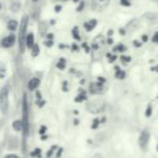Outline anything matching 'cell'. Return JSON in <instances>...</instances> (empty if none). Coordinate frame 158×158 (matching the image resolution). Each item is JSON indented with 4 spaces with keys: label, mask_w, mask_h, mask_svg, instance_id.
<instances>
[{
    "label": "cell",
    "mask_w": 158,
    "mask_h": 158,
    "mask_svg": "<svg viewBox=\"0 0 158 158\" xmlns=\"http://www.w3.org/2000/svg\"><path fill=\"white\" fill-rule=\"evenodd\" d=\"M27 25H28V15H23L22 21L20 25V34H19V47H20V52H25V46H26V31Z\"/></svg>",
    "instance_id": "obj_1"
},
{
    "label": "cell",
    "mask_w": 158,
    "mask_h": 158,
    "mask_svg": "<svg viewBox=\"0 0 158 158\" xmlns=\"http://www.w3.org/2000/svg\"><path fill=\"white\" fill-rule=\"evenodd\" d=\"M23 139L24 142L26 141V138L28 135L29 123H28V105H27V97L26 94L23 95Z\"/></svg>",
    "instance_id": "obj_2"
},
{
    "label": "cell",
    "mask_w": 158,
    "mask_h": 158,
    "mask_svg": "<svg viewBox=\"0 0 158 158\" xmlns=\"http://www.w3.org/2000/svg\"><path fill=\"white\" fill-rule=\"evenodd\" d=\"M106 107L105 102L102 100H92L87 103V110L91 114H99L102 113Z\"/></svg>",
    "instance_id": "obj_3"
},
{
    "label": "cell",
    "mask_w": 158,
    "mask_h": 158,
    "mask_svg": "<svg viewBox=\"0 0 158 158\" xmlns=\"http://www.w3.org/2000/svg\"><path fill=\"white\" fill-rule=\"evenodd\" d=\"M0 110L3 114L9 110V88L7 86L3 87L0 91Z\"/></svg>",
    "instance_id": "obj_4"
},
{
    "label": "cell",
    "mask_w": 158,
    "mask_h": 158,
    "mask_svg": "<svg viewBox=\"0 0 158 158\" xmlns=\"http://www.w3.org/2000/svg\"><path fill=\"white\" fill-rule=\"evenodd\" d=\"M149 140V132L147 130H143L140 134V138H139V145L142 149H146L147 144H148Z\"/></svg>",
    "instance_id": "obj_5"
},
{
    "label": "cell",
    "mask_w": 158,
    "mask_h": 158,
    "mask_svg": "<svg viewBox=\"0 0 158 158\" xmlns=\"http://www.w3.org/2000/svg\"><path fill=\"white\" fill-rule=\"evenodd\" d=\"M90 91L91 93H94V94H102L105 91L104 84H102V82H92L90 85Z\"/></svg>",
    "instance_id": "obj_6"
},
{
    "label": "cell",
    "mask_w": 158,
    "mask_h": 158,
    "mask_svg": "<svg viewBox=\"0 0 158 158\" xmlns=\"http://www.w3.org/2000/svg\"><path fill=\"white\" fill-rule=\"evenodd\" d=\"M14 44H15V36L13 34L3 38L2 41H1V44H2L3 48H11V47L14 46Z\"/></svg>",
    "instance_id": "obj_7"
},
{
    "label": "cell",
    "mask_w": 158,
    "mask_h": 158,
    "mask_svg": "<svg viewBox=\"0 0 158 158\" xmlns=\"http://www.w3.org/2000/svg\"><path fill=\"white\" fill-rule=\"evenodd\" d=\"M94 3L95 6H93V9H97L98 11H102L110 5V0H94Z\"/></svg>",
    "instance_id": "obj_8"
},
{
    "label": "cell",
    "mask_w": 158,
    "mask_h": 158,
    "mask_svg": "<svg viewBox=\"0 0 158 158\" xmlns=\"http://www.w3.org/2000/svg\"><path fill=\"white\" fill-rule=\"evenodd\" d=\"M97 24H98V21L93 19V20L89 21V22L84 23V26H85V29H86L87 31H91L92 29H94V27L97 26Z\"/></svg>",
    "instance_id": "obj_9"
},
{
    "label": "cell",
    "mask_w": 158,
    "mask_h": 158,
    "mask_svg": "<svg viewBox=\"0 0 158 158\" xmlns=\"http://www.w3.org/2000/svg\"><path fill=\"white\" fill-rule=\"evenodd\" d=\"M26 47L29 49H31L34 47V44H35V37H34V34L33 33H29L27 34L26 36Z\"/></svg>",
    "instance_id": "obj_10"
},
{
    "label": "cell",
    "mask_w": 158,
    "mask_h": 158,
    "mask_svg": "<svg viewBox=\"0 0 158 158\" xmlns=\"http://www.w3.org/2000/svg\"><path fill=\"white\" fill-rule=\"evenodd\" d=\"M39 85H40L39 79L38 78H31L28 82V89L33 91V90H35V89H37L38 87H39Z\"/></svg>",
    "instance_id": "obj_11"
},
{
    "label": "cell",
    "mask_w": 158,
    "mask_h": 158,
    "mask_svg": "<svg viewBox=\"0 0 158 158\" xmlns=\"http://www.w3.org/2000/svg\"><path fill=\"white\" fill-rule=\"evenodd\" d=\"M145 18L151 23L158 24V13H147V14H145Z\"/></svg>",
    "instance_id": "obj_12"
},
{
    "label": "cell",
    "mask_w": 158,
    "mask_h": 158,
    "mask_svg": "<svg viewBox=\"0 0 158 158\" xmlns=\"http://www.w3.org/2000/svg\"><path fill=\"white\" fill-rule=\"evenodd\" d=\"M12 127H13V129L15 130V131H23V123H22V120H14Z\"/></svg>",
    "instance_id": "obj_13"
},
{
    "label": "cell",
    "mask_w": 158,
    "mask_h": 158,
    "mask_svg": "<svg viewBox=\"0 0 158 158\" xmlns=\"http://www.w3.org/2000/svg\"><path fill=\"white\" fill-rule=\"evenodd\" d=\"M16 28H18V22H16L15 20H11L8 22V29L11 31H16Z\"/></svg>",
    "instance_id": "obj_14"
},
{
    "label": "cell",
    "mask_w": 158,
    "mask_h": 158,
    "mask_svg": "<svg viewBox=\"0 0 158 158\" xmlns=\"http://www.w3.org/2000/svg\"><path fill=\"white\" fill-rule=\"evenodd\" d=\"M115 69H116V73H115V76H116V78H117V79H125L126 73L123 72V70H121L119 67H116Z\"/></svg>",
    "instance_id": "obj_15"
},
{
    "label": "cell",
    "mask_w": 158,
    "mask_h": 158,
    "mask_svg": "<svg viewBox=\"0 0 158 158\" xmlns=\"http://www.w3.org/2000/svg\"><path fill=\"white\" fill-rule=\"evenodd\" d=\"M39 52H40L39 46H38L37 44H35L33 48H31V55H33V56H37V55L39 54Z\"/></svg>",
    "instance_id": "obj_16"
},
{
    "label": "cell",
    "mask_w": 158,
    "mask_h": 158,
    "mask_svg": "<svg viewBox=\"0 0 158 158\" xmlns=\"http://www.w3.org/2000/svg\"><path fill=\"white\" fill-rule=\"evenodd\" d=\"M65 65H66V62H65V59H60L59 63L56 64V67L60 68L61 70H63L65 68Z\"/></svg>",
    "instance_id": "obj_17"
},
{
    "label": "cell",
    "mask_w": 158,
    "mask_h": 158,
    "mask_svg": "<svg viewBox=\"0 0 158 158\" xmlns=\"http://www.w3.org/2000/svg\"><path fill=\"white\" fill-rule=\"evenodd\" d=\"M87 100V95L86 93H81V94L77 95V98H75V102H82Z\"/></svg>",
    "instance_id": "obj_18"
},
{
    "label": "cell",
    "mask_w": 158,
    "mask_h": 158,
    "mask_svg": "<svg viewBox=\"0 0 158 158\" xmlns=\"http://www.w3.org/2000/svg\"><path fill=\"white\" fill-rule=\"evenodd\" d=\"M73 37L75 38V39L77 40H80V36H79V31H78V27L75 26L74 28H73Z\"/></svg>",
    "instance_id": "obj_19"
},
{
    "label": "cell",
    "mask_w": 158,
    "mask_h": 158,
    "mask_svg": "<svg viewBox=\"0 0 158 158\" xmlns=\"http://www.w3.org/2000/svg\"><path fill=\"white\" fill-rule=\"evenodd\" d=\"M31 157H37V158H41V155H40V149L36 148L34 152H31Z\"/></svg>",
    "instance_id": "obj_20"
},
{
    "label": "cell",
    "mask_w": 158,
    "mask_h": 158,
    "mask_svg": "<svg viewBox=\"0 0 158 158\" xmlns=\"http://www.w3.org/2000/svg\"><path fill=\"white\" fill-rule=\"evenodd\" d=\"M114 51H115V52H116V51H119V52H123V51H126V47L123 46V44H118V46L114 48Z\"/></svg>",
    "instance_id": "obj_21"
},
{
    "label": "cell",
    "mask_w": 158,
    "mask_h": 158,
    "mask_svg": "<svg viewBox=\"0 0 158 158\" xmlns=\"http://www.w3.org/2000/svg\"><path fill=\"white\" fill-rule=\"evenodd\" d=\"M152 110H153V108H152V105H151V104H148V105H147V108H146V112H145V116H146V117H151Z\"/></svg>",
    "instance_id": "obj_22"
},
{
    "label": "cell",
    "mask_w": 158,
    "mask_h": 158,
    "mask_svg": "<svg viewBox=\"0 0 158 158\" xmlns=\"http://www.w3.org/2000/svg\"><path fill=\"white\" fill-rule=\"evenodd\" d=\"M119 1H120V5L123 6V7H130L131 6L130 0H119Z\"/></svg>",
    "instance_id": "obj_23"
},
{
    "label": "cell",
    "mask_w": 158,
    "mask_h": 158,
    "mask_svg": "<svg viewBox=\"0 0 158 158\" xmlns=\"http://www.w3.org/2000/svg\"><path fill=\"white\" fill-rule=\"evenodd\" d=\"M120 60L123 62V63H128V62L131 61V57H130V56H125V55H121Z\"/></svg>",
    "instance_id": "obj_24"
},
{
    "label": "cell",
    "mask_w": 158,
    "mask_h": 158,
    "mask_svg": "<svg viewBox=\"0 0 158 158\" xmlns=\"http://www.w3.org/2000/svg\"><path fill=\"white\" fill-rule=\"evenodd\" d=\"M99 119H94V120H93V123H92V126H91V128H92V129H97L98 128V126H99Z\"/></svg>",
    "instance_id": "obj_25"
},
{
    "label": "cell",
    "mask_w": 158,
    "mask_h": 158,
    "mask_svg": "<svg viewBox=\"0 0 158 158\" xmlns=\"http://www.w3.org/2000/svg\"><path fill=\"white\" fill-rule=\"evenodd\" d=\"M152 41L155 42V44H158V31H157V33L154 34L153 38H152Z\"/></svg>",
    "instance_id": "obj_26"
},
{
    "label": "cell",
    "mask_w": 158,
    "mask_h": 158,
    "mask_svg": "<svg viewBox=\"0 0 158 158\" xmlns=\"http://www.w3.org/2000/svg\"><path fill=\"white\" fill-rule=\"evenodd\" d=\"M84 6H85V2L84 1H81V3H80V6H79L78 8H77V11H82V9H84Z\"/></svg>",
    "instance_id": "obj_27"
},
{
    "label": "cell",
    "mask_w": 158,
    "mask_h": 158,
    "mask_svg": "<svg viewBox=\"0 0 158 158\" xmlns=\"http://www.w3.org/2000/svg\"><path fill=\"white\" fill-rule=\"evenodd\" d=\"M6 158H19L16 155H14V154H10V155L6 156Z\"/></svg>",
    "instance_id": "obj_28"
},
{
    "label": "cell",
    "mask_w": 158,
    "mask_h": 158,
    "mask_svg": "<svg viewBox=\"0 0 158 158\" xmlns=\"http://www.w3.org/2000/svg\"><path fill=\"white\" fill-rule=\"evenodd\" d=\"M133 44H134V46H135V47H141V46H142V44H141V42H139V41H136V40H134Z\"/></svg>",
    "instance_id": "obj_29"
},
{
    "label": "cell",
    "mask_w": 158,
    "mask_h": 158,
    "mask_svg": "<svg viewBox=\"0 0 158 158\" xmlns=\"http://www.w3.org/2000/svg\"><path fill=\"white\" fill-rule=\"evenodd\" d=\"M40 133H44V132H46V127H44H44H41V128H40Z\"/></svg>",
    "instance_id": "obj_30"
},
{
    "label": "cell",
    "mask_w": 158,
    "mask_h": 158,
    "mask_svg": "<svg viewBox=\"0 0 158 158\" xmlns=\"http://www.w3.org/2000/svg\"><path fill=\"white\" fill-rule=\"evenodd\" d=\"M61 9H62L61 6H56V7H55V12H60L61 11Z\"/></svg>",
    "instance_id": "obj_31"
},
{
    "label": "cell",
    "mask_w": 158,
    "mask_h": 158,
    "mask_svg": "<svg viewBox=\"0 0 158 158\" xmlns=\"http://www.w3.org/2000/svg\"><path fill=\"white\" fill-rule=\"evenodd\" d=\"M82 47H84V49L87 51V52H89V48H88V46H87V44H82Z\"/></svg>",
    "instance_id": "obj_32"
},
{
    "label": "cell",
    "mask_w": 158,
    "mask_h": 158,
    "mask_svg": "<svg viewBox=\"0 0 158 158\" xmlns=\"http://www.w3.org/2000/svg\"><path fill=\"white\" fill-rule=\"evenodd\" d=\"M147 39H148V38H147V36L146 35H143V37H142L143 41H147Z\"/></svg>",
    "instance_id": "obj_33"
},
{
    "label": "cell",
    "mask_w": 158,
    "mask_h": 158,
    "mask_svg": "<svg viewBox=\"0 0 158 158\" xmlns=\"http://www.w3.org/2000/svg\"><path fill=\"white\" fill-rule=\"evenodd\" d=\"M152 70H154V72H157L158 73V66H156V67H153V68H152Z\"/></svg>",
    "instance_id": "obj_34"
},
{
    "label": "cell",
    "mask_w": 158,
    "mask_h": 158,
    "mask_svg": "<svg viewBox=\"0 0 158 158\" xmlns=\"http://www.w3.org/2000/svg\"><path fill=\"white\" fill-rule=\"evenodd\" d=\"M119 33H120L121 35H123V34H125L126 31H125V29H119Z\"/></svg>",
    "instance_id": "obj_35"
},
{
    "label": "cell",
    "mask_w": 158,
    "mask_h": 158,
    "mask_svg": "<svg viewBox=\"0 0 158 158\" xmlns=\"http://www.w3.org/2000/svg\"><path fill=\"white\" fill-rule=\"evenodd\" d=\"M107 42H108L110 44H113V39H110H110L107 40Z\"/></svg>",
    "instance_id": "obj_36"
},
{
    "label": "cell",
    "mask_w": 158,
    "mask_h": 158,
    "mask_svg": "<svg viewBox=\"0 0 158 158\" xmlns=\"http://www.w3.org/2000/svg\"><path fill=\"white\" fill-rule=\"evenodd\" d=\"M113 35V31H108V36Z\"/></svg>",
    "instance_id": "obj_37"
},
{
    "label": "cell",
    "mask_w": 158,
    "mask_h": 158,
    "mask_svg": "<svg viewBox=\"0 0 158 158\" xmlns=\"http://www.w3.org/2000/svg\"><path fill=\"white\" fill-rule=\"evenodd\" d=\"M31 1H33V2H37L38 0H31Z\"/></svg>",
    "instance_id": "obj_38"
},
{
    "label": "cell",
    "mask_w": 158,
    "mask_h": 158,
    "mask_svg": "<svg viewBox=\"0 0 158 158\" xmlns=\"http://www.w3.org/2000/svg\"><path fill=\"white\" fill-rule=\"evenodd\" d=\"M151 1H157V0H151Z\"/></svg>",
    "instance_id": "obj_39"
},
{
    "label": "cell",
    "mask_w": 158,
    "mask_h": 158,
    "mask_svg": "<svg viewBox=\"0 0 158 158\" xmlns=\"http://www.w3.org/2000/svg\"><path fill=\"white\" fill-rule=\"evenodd\" d=\"M157 151H158V144H157Z\"/></svg>",
    "instance_id": "obj_40"
},
{
    "label": "cell",
    "mask_w": 158,
    "mask_h": 158,
    "mask_svg": "<svg viewBox=\"0 0 158 158\" xmlns=\"http://www.w3.org/2000/svg\"><path fill=\"white\" fill-rule=\"evenodd\" d=\"M0 10H1V6H0Z\"/></svg>",
    "instance_id": "obj_41"
},
{
    "label": "cell",
    "mask_w": 158,
    "mask_h": 158,
    "mask_svg": "<svg viewBox=\"0 0 158 158\" xmlns=\"http://www.w3.org/2000/svg\"><path fill=\"white\" fill-rule=\"evenodd\" d=\"M157 3H158V0H157Z\"/></svg>",
    "instance_id": "obj_42"
},
{
    "label": "cell",
    "mask_w": 158,
    "mask_h": 158,
    "mask_svg": "<svg viewBox=\"0 0 158 158\" xmlns=\"http://www.w3.org/2000/svg\"><path fill=\"white\" fill-rule=\"evenodd\" d=\"M65 1H66V0H65Z\"/></svg>",
    "instance_id": "obj_43"
}]
</instances>
